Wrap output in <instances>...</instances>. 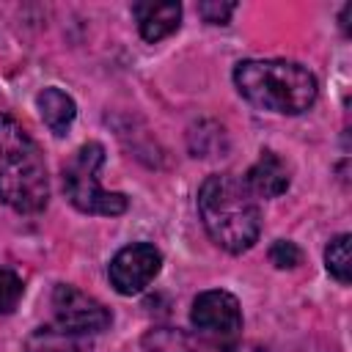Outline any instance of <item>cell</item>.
Instances as JSON below:
<instances>
[{
    "label": "cell",
    "mask_w": 352,
    "mask_h": 352,
    "mask_svg": "<svg viewBox=\"0 0 352 352\" xmlns=\"http://www.w3.org/2000/svg\"><path fill=\"white\" fill-rule=\"evenodd\" d=\"M198 214L206 234L228 253H242L258 239V204L234 173H212L204 179L198 190Z\"/></svg>",
    "instance_id": "1"
},
{
    "label": "cell",
    "mask_w": 352,
    "mask_h": 352,
    "mask_svg": "<svg viewBox=\"0 0 352 352\" xmlns=\"http://www.w3.org/2000/svg\"><path fill=\"white\" fill-rule=\"evenodd\" d=\"M0 201L19 214H36L50 201L44 157L28 129L0 113Z\"/></svg>",
    "instance_id": "2"
},
{
    "label": "cell",
    "mask_w": 352,
    "mask_h": 352,
    "mask_svg": "<svg viewBox=\"0 0 352 352\" xmlns=\"http://www.w3.org/2000/svg\"><path fill=\"white\" fill-rule=\"evenodd\" d=\"M236 91L258 110L297 116L319 94L316 77L294 60H242L234 69Z\"/></svg>",
    "instance_id": "3"
},
{
    "label": "cell",
    "mask_w": 352,
    "mask_h": 352,
    "mask_svg": "<svg viewBox=\"0 0 352 352\" xmlns=\"http://www.w3.org/2000/svg\"><path fill=\"white\" fill-rule=\"evenodd\" d=\"M104 165V148L102 143H82L72 160L63 165V192L69 204L85 214H104L116 217L124 214L129 201L124 192H107L99 184V170Z\"/></svg>",
    "instance_id": "4"
},
{
    "label": "cell",
    "mask_w": 352,
    "mask_h": 352,
    "mask_svg": "<svg viewBox=\"0 0 352 352\" xmlns=\"http://www.w3.org/2000/svg\"><path fill=\"white\" fill-rule=\"evenodd\" d=\"M52 311L58 327L77 336H91L110 327V311L99 300L88 297L85 292L69 283H58L52 289Z\"/></svg>",
    "instance_id": "5"
},
{
    "label": "cell",
    "mask_w": 352,
    "mask_h": 352,
    "mask_svg": "<svg viewBox=\"0 0 352 352\" xmlns=\"http://www.w3.org/2000/svg\"><path fill=\"white\" fill-rule=\"evenodd\" d=\"M160 267H162L160 250L148 242H135V245L121 248L113 256L107 275L118 294H138L154 280Z\"/></svg>",
    "instance_id": "6"
},
{
    "label": "cell",
    "mask_w": 352,
    "mask_h": 352,
    "mask_svg": "<svg viewBox=\"0 0 352 352\" xmlns=\"http://www.w3.org/2000/svg\"><path fill=\"white\" fill-rule=\"evenodd\" d=\"M190 319H192V324L201 333L214 336V338H223V341L236 338L239 330H242L239 302H236L234 294H228L223 289H212V292L198 294L195 302H192Z\"/></svg>",
    "instance_id": "7"
},
{
    "label": "cell",
    "mask_w": 352,
    "mask_h": 352,
    "mask_svg": "<svg viewBox=\"0 0 352 352\" xmlns=\"http://www.w3.org/2000/svg\"><path fill=\"white\" fill-rule=\"evenodd\" d=\"M242 182L253 198H275L289 187V168L275 151H261Z\"/></svg>",
    "instance_id": "8"
},
{
    "label": "cell",
    "mask_w": 352,
    "mask_h": 352,
    "mask_svg": "<svg viewBox=\"0 0 352 352\" xmlns=\"http://www.w3.org/2000/svg\"><path fill=\"white\" fill-rule=\"evenodd\" d=\"M132 14L138 16L140 36L154 44V41L170 36L179 28L182 6L179 3H135Z\"/></svg>",
    "instance_id": "9"
},
{
    "label": "cell",
    "mask_w": 352,
    "mask_h": 352,
    "mask_svg": "<svg viewBox=\"0 0 352 352\" xmlns=\"http://www.w3.org/2000/svg\"><path fill=\"white\" fill-rule=\"evenodd\" d=\"M36 104H38V113L44 118V124L55 132V135H66V129L72 126L74 116H77V107H74V99L69 94H63L60 88H44L38 96H36Z\"/></svg>",
    "instance_id": "10"
},
{
    "label": "cell",
    "mask_w": 352,
    "mask_h": 352,
    "mask_svg": "<svg viewBox=\"0 0 352 352\" xmlns=\"http://www.w3.org/2000/svg\"><path fill=\"white\" fill-rule=\"evenodd\" d=\"M28 352H94L82 336L63 327H38L28 338Z\"/></svg>",
    "instance_id": "11"
},
{
    "label": "cell",
    "mask_w": 352,
    "mask_h": 352,
    "mask_svg": "<svg viewBox=\"0 0 352 352\" xmlns=\"http://www.w3.org/2000/svg\"><path fill=\"white\" fill-rule=\"evenodd\" d=\"M324 264H327V272L338 280V283H349V234H338L327 250H324Z\"/></svg>",
    "instance_id": "12"
},
{
    "label": "cell",
    "mask_w": 352,
    "mask_h": 352,
    "mask_svg": "<svg viewBox=\"0 0 352 352\" xmlns=\"http://www.w3.org/2000/svg\"><path fill=\"white\" fill-rule=\"evenodd\" d=\"M22 278L11 270H0V314H11L22 300Z\"/></svg>",
    "instance_id": "13"
},
{
    "label": "cell",
    "mask_w": 352,
    "mask_h": 352,
    "mask_svg": "<svg viewBox=\"0 0 352 352\" xmlns=\"http://www.w3.org/2000/svg\"><path fill=\"white\" fill-rule=\"evenodd\" d=\"M300 258H302L300 248H297L294 242H289V239H278V242L270 248V261H272L275 267H280V270L297 267V264H300Z\"/></svg>",
    "instance_id": "14"
},
{
    "label": "cell",
    "mask_w": 352,
    "mask_h": 352,
    "mask_svg": "<svg viewBox=\"0 0 352 352\" xmlns=\"http://www.w3.org/2000/svg\"><path fill=\"white\" fill-rule=\"evenodd\" d=\"M234 8H236V3H217V0H206V3H201V6H198V14H201L206 22H212V25H226V22H228V16L234 14Z\"/></svg>",
    "instance_id": "15"
}]
</instances>
